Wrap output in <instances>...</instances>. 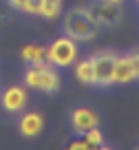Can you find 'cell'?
<instances>
[{"mask_svg": "<svg viewBox=\"0 0 139 150\" xmlns=\"http://www.w3.org/2000/svg\"><path fill=\"white\" fill-rule=\"evenodd\" d=\"M99 126V115L97 110H93L88 106H79L71 112V128H73L77 135H84L86 130Z\"/></svg>", "mask_w": 139, "mask_h": 150, "instance_id": "obj_7", "label": "cell"}, {"mask_svg": "<svg viewBox=\"0 0 139 150\" xmlns=\"http://www.w3.org/2000/svg\"><path fill=\"white\" fill-rule=\"evenodd\" d=\"M20 57L27 64H40L46 62V47H38V44H27L20 49Z\"/></svg>", "mask_w": 139, "mask_h": 150, "instance_id": "obj_10", "label": "cell"}, {"mask_svg": "<svg viewBox=\"0 0 139 150\" xmlns=\"http://www.w3.org/2000/svg\"><path fill=\"white\" fill-rule=\"evenodd\" d=\"M62 29H64V35H69L71 40L79 44V42H91L97 35L99 24L93 20L88 7H73L64 13Z\"/></svg>", "mask_w": 139, "mask_h": 150, "instance_id": "obj_1", "label": "cell"}, {"mask_svg": "<svg viewBox=\"0 0 139 150\" xmlns=\"http://www.w3.org/2000/svg\"><path fill=\"white\" fill-rule=\"evenodd\" d=\"M60 11H62V2H46V0H42V7H40L38 16H42L46 20H53L60 16Z\"/></svg>", "mask_w": 139, "mask_h": 150, "instance_id": "obj_13", "label": "cell"}, {"mask_svg": "<svg viewBox=\"0 0 139 150\" xmlns=\"http://www.w3.org/2000/svg\"><path fill=\"white\" fill-rule=\"evenodd\" d=\"M69 148L71 150H88V141L86 139H75V141L69 144Z\"/></svg>", "mask_w": 139, "mask_h": 150, "instance_id": "obj_17", "label": "cell"}, {"mask_svg": "<svg viewBox=\"0 0 139 150\" xmlns=\"http://www.w3.org/2000/svg\"><path fill=\"white\" fill-rule=\"evenodd\" d=\"M75 60H77V42L71 40L69 35L55 38V40L46 47V62L53 64L55 69L73 66Z\"/></svg>", "mask_w": 139, "mask_h": 150, "instance_id": "obj_3", "label": "cell"}, {"mask_svg": "<svg viewBox=\"0 0 139 150\" xmlns=\"http://www.w3.org/2000/svg\"><path fill=\"white\" fill-rule=\"evenodd\" d=\"M24 84L40 93H57L60 91V73L49 62L29 64V69L24 71Z\"/></svg>", "mask_w": 139, "mask_h": 150, "instance_id": "obj_2", "label": "cell"}, {"mask_svg": "<svg viewBox=\"0 0 139 150\" xmlns=\"http://www.w3.org/2000/svg\"><path fill=\"white\" fill-rule=\"evenodd\" d=\"M42 128H44V117H42L40 112H35V110L22 112V117L18 119V130H20L22 137L33 139V137H38L42 132Z\"/></svg>", "mask_w": 139, "mask_h": 150, "instance_id": "obj_8", "label": "cell"}, {"mask_svg": "<svg viewBox=\"0 0 139 150\" xmlns=\"http://www.w3.org/2000/svg\"><path fill=\"white\" fill-rule=\"evenodd\" d=\"M128 55H130V64H133L135 80H139V49H133V51H130Z\"/></svg>", "mask_w": 139, "mask_h": 150, "instance_id": "obj_14", "label": "cell"}, {"mask_svg": "<svg viewBox=\"0 0 139 150\" xmlns=\"http://www.w3.org/2000/svg\"><path fill=\"white\" fill-rule=\"evenodd\" d=\"M29 102V95L24 91V86H7L2 93H0V106L5 108L7 112H22L24 106Z\"/></svg>", "mask_w": 139, "mask_h": 150, "instance_id": "obj_6", "label": "cell"}, {"mask_svg": "<svg viewBox=\"0 0 139 150\" xmlns=\"http://www.w3.org/2000/svg\"><path fill=\"white\" fill-rule=\"evenodd\" d=\"M135 2H137V7H139V0H135Z\"/></svg>", "mask_w": 139, "mask_h": 150, "instance_id": "obj_19", "label": "cell"}, {"mask_svg": "<svg viewBox=\"0 0 139 150\" xmlns=\"http://www.w3.org/2000/svg\"><path fill=\"white\" fill-rule=\"evenodd\" d=\"M135 82V73H133V64H130V55L117 53L115 60V71H113V84H130Z\"/></svg>", "mask_w": 139, "mask_h": 150, "instance_id": "obj_9", "label": "cell"}, {"mask_svg": "<svg viewBox=\"0 0 139 150\" xmlns=\"http://www.w3.org/2000/svg\"><path fill=\"white\" fill-rule=\"evenodd\" d=\"M88 11H91L93 20H95L99 27H115V24H119L121 18H124L121 5L111 2V0H93L91 5H88Z\"/></svg>", "mask_w": 139, "mask_h": 150, "instance_id": "obj_5", "label": "cell"}, {"mask_svg": "<svg viewBox=\"0 0 139 150\" xmlns=\"http://www.w3.org/2000/svg\"><path fill=\"white\" fill-rule=\"evenodd\" d=\"M40 7H42V0H27V9H24V13L38 16V13H40Z\"/></svg>", "mask_w": 139, "mask_h": 150, "instance_id": "obj_15", "label": "cell"}, {"mask_svg": "<svg viewBox=\"0 0 139 150\" xmlns=\"http://www.w3.org/2000/svg\"><path fill=\"white\" fill-rule=\"evenodd\" d=\"M84 139L88 141V148H106V144H104V135H102V130H99V126L86 130V132H84Z\"/></svg>", "mask_w": 139, "mask_h": 150, "instance_id": "obj_12", "label": "cell"}, {"mask_svg": "<svg viewBox=\"0 0 139 150\" xmlns=\"http://www.w3.org/2000/svg\"><path fill=\"white\" fill-rule=\"evenodd\" d=\"M88 57H91V64H93V86H111L117 53L111 49H99Z\"/></svg>", "mask_w": 139, "mask_h": 150, "instance_id": "obj_4", "label": "cell"}, {"mask_svg": "<svg viewBox=\"0 0 139 150\" xmlns=\"http://www.w3.org/2000/svg\"><path fill=\"white\" fill-rule=\"evenodd\" d=\"M75 80L84 86H93V64L91 57L84 60H75Z\"/></svg>", "mask_w": 139, "mask_h": 150, "instance_id": "obj_11", "label": "cell"}, {"mask_svg": "<svg viewBox=\"0 0 139 150\" xmlns=\"http://www.w3.org/2000/svg\"><path fill=\"white\" fill-rule=\"evenodd\" d=\"M46 2H62V0H46Z\"/></svg>", "mask_w": 139, "mask_h": 150, "instance_id": "obj_18", "label": "cell"}, {"mask_svg": "<svg viewBox=\"0 0 139 150\" xmlns=\"http://www.w3.org/2000/svg\"><path fill=\"white\" fill-rule=\"evenodd\" d=\"M7 5H9L11 9L22 11V13H24V9H27V0H7Z\"/></svg>", "mask_w": 139, "mask_h": 150, "instance_id": "obj_16", "label": "cell"}]
</instances>
